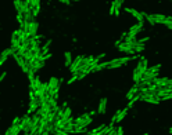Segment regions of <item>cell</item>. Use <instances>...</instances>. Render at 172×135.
<instances>
[{
	"instance_id": "6da1fadb",
	"label": "cell",
	"mask_w": 172,
	"mask_h": 135,
	"mask_svg": "<svg viewBox=\"0 0 172 135\" xmlns=\"http://www.w3.org/2000/svg\"><path fill=\"white\" fill-rule=\"evenodd\" d=\"M136 58H139V57L133 55V57H122V58H115V59H111V61H108V65H107V68H108V69H117V68L124 66L125 63H128V62L132 61V59H136Z\"/></svg>"
},
{
	"instance_id": "8fae6325",
	"label": "cell",
	"mask_w": 172,
	"mask_h": 135,
	"mask_svg": "<svg viewBox=\"0 0 172 135\" xmlns=\"http://www.w3.org/2000/svg\"><path fill=\"white\" fill-rule=\"evenodd\" d=\"M139 92H140V88H139V86H137V84H135V86L132 87V88H131L129 91H128L126 98H128V99H131L132 97H135L136 94H139Z\"/></svg>"
},
{
	"instance_id": "4fadbf2b",
	"label": "cell",
	"mask_w": 172,
	"mask_h": 135,
	"mask_svg": "<svg viewBox=\"0 0 172 135\" xmlns=\"http://www.w3.org/2000/svg\"><path fill=\"white\" fill-rule=\"evenodd\" d=\"M126 113H128V108H125L124 110H118L115 115H117V123H121L122 121V119L126 116Z\"/></svg>"
},
{
	"instance_id": "9c48e42d",
	"label": "cell",
	"mask_w": 172,
	"mask_h": 135,
	"mask_svg": "<svg viewBox=\"0 0 172 135\" xmlns=\"http://www.w3.org/2000/svg\"><path fill=\"white\" fill-rule=\"evenodd\" d=\"M125 11H128L129 14H132L135 18L137 19V22H143V19H144V17H143V14L142 12H139V11H136L135 8H129V7H126L125 8Z\"/></svg>"
},
{
	"instance_id": "484cf974",
	"label": "cell",
	"mask_w": 172,
	"mask_h": 135,
	"mask_svg": "<svg viewBox=\"0 0 172 135\" xmlns=\"http://www.w3.org/2000/svg\"><path fill=\"white\" fill-rule=\"evenodd\" d=\"M114 12H115V0L113 1V3H111V7H110V14L113 15Z\"/></svg>"
},
{
	"instance_id": "83f0119b",
	"label": "cell",
	"mask_w": 172,
	"mask_h": 135,
	"mask_svg": "<svg viewBox=\"0 0 172 135\" xmlns=\"http://www.w3.org/2000/svg\"><path fill=\"white\" fill-rule=\"evenodd\" d=\"M13 124H19V117H15V119H14L13 123H11V125H13Z\"/></svg>"
},
{
	"instance_id": "7c38bea8",
	"label": "cell",
	"mask_w": 172,
	"mask_h": 135,
	"mask_svg": "<svg viewBox=\"0 0 172 135\" xmlns=\"http://www.w3.org/2000/svg\"><path fill=\"white\" fill-rule=\"evenodd\" d=\"M29 35H28V32L26 31H22V29H18V39H19V42L21 43H25L26 40L29 39Z\"/></svg>"
},
{
	"instance_id": "2e32d148",
	"label": "cell",
	"mask_w": 172,
	"mask_h": 135,
	"mask_svg": "<svg viewBox=\"0 0 172 135\" xmlns=\"http://www.w3.org/2000/svg\"><path fill=\"white\" fill-rule=\"evenodd\" d=\"M8 131H10L11 135H18L19 132H21V127H19V124H13L11 128L8 130Z\"/></svg>"
},
{
	"instance_id": "4dcf8cb0",
	"label": "cell",
	"mask_w": 172,
	"mask_h": 135,
	"mask_svg": "<svg viewBox=\"0 0 172 135\" xmlns=\"http://www.w3.org/2000/svg\"><path fill=\"white\" fill-rule=\"evenodd\" d=\"M4 135H11V134H10V131L7 130V132H6V134H4Z\"/></svg>"
},
{
	"instance_id": "d4e9b609",
	"label": "cell",
	"mask_w": 172,
	"mask_h": 135,
	"mask_svg": "<svg viewBox=\"0 0 172 135\" xmlns=\"http://www.w3.org/2000/svg\"><path fill=\"white\" fill-rule=\"evenodd\" d=\"M77 80H78V74L75 73V74H72V77L67 81V84H72V83H74V81H77Z\"/></svg>"
},
{
	"instance_id": "5b68a950",
	"label": "cell",
	"mask_w": 172,
	"mask_h": 135,
	"mask_svg": "<svg viewBox=\"0 0 172 135\" xmlns=\"http://www.w3.org/2000/svg\"><path fill=\"white\" fill-rule=\"evenodd\" d=\"M139 101H143V102H149V104H160L161 99L157 97V95H151V94H142L140 92V99Z\"/></svg>"
},
{
	"instance_id": "277c9868",
	"label": "cell",
	"mask_w": 172,
	"mask_h": 135,
	"mask_svg": "<svg viewBox=\"0 0 172 135\" xmlns=\"http://www.w3.org/2000/svg\"><path fill=\"white\" fill-rule=\"evenodd\" d=\"M40 105H42V101H40L39 98H36V97H35L33 99H31V101H29V108H28L26 115H29V116H31V115H33V113H35V112L38 110L39 108H40Z\"/></svg>"
},
{
	"instance_id": "836d02e7",
	"label": "cell",
	"mask_w": 172,
	"mask_h": 135,
	"mask_svg": "<svg viewBox=\"0 0 172 135\" xmlns=\"http://www.w3.org/2000/svg\"><path fill=\"white\" fill-rule=\"evenodd\" d=\"M72 1H79V0H72Z\"/></svg>"
},
{
	"instance_id": "f1b7e54d",
	"label": "cell",
	"mask_w": 172,
	"mask_h": 135,
	"mask_svg": "<svg viewBox=\"0 0 172 135\" xmlns=\"http://www.w3.org/2000/svg\"><path fill=\"white\" fill-rule=\"evenodd\" d=\"M6 76H7V72H3V73L0 74V81H3V79H4Z\"/></svg>"
},
{
	"instance_id": "9a60e30c",
	"label": "cell",
	"mask_w": 172,
	"mask_h": 135,
	"mask_svg": "<svg viewBox=\"0 0 172 135\" xmlns=\"http://www.w3.org/2000/svg\"><path fill=\"white\" fill-rule=\"evenodd\" d=\"M142 76H143V73H142L139 69H135V72H133V81H135V84H137L139 81L142 80Z\"/></svg>"
},
{
	"instance_id": "52a82bcc",
	"label": "cell",
	"mask_w": 172,
	"mask_h": 135,
	"mask_svg": "<svg viewBox=\"0 0 172 135\" xmlns=\"http://www.w3.org/2000/svg\"><path fill=\"white\" fill-rule=\"evenodd\" d=\"M143 29V22H137V24H133V26H131L129 32L126 33V36H131V37H136V35Z\"/></svg>"
},
{
	"instance_id": "ba28073f",
	"label": "cell",
	"mask_w": 172,
	"mask_h": 135,
	"mask_svg": "<svg viewBox=\"0 0 172 135\" xmlns=\"http://www.w3.org/2000/svg\"><path fill=\"white\" fill-rule=\"evenodd\" d=\"M82 59H83V55H79V57H77V58H75V59L72 61V63L70 65V72H71L72 74L77 73V69H78V66L81 65Z\"/></svg>"
},
{
	"instance_id": "f546056e",
	"label": "cell",
	"mask_w": 172,
	"mask_h": 135,
	"mask_svg": "<svg viewBox=\"0 0 172 135\" xmlns=\"http://www.w3.org/2000/svg\"><path fill=\"white\" fill-rule=\"evenodd\" d=\"M60 1H63V3H65V4H70L71 0H60Z\"/></svg>"
},
{
	"instance_id": "d6986e66",
	"label": "cell",
	"mask_w": 172,
	"mask_h": 135,
	"mask_svg": "<svg viewBox=\"0 0 172 135\" xmlns=\"http://www.w3.org/2000/svg\"><path fill=\"white\" fill-rule=\"evenodd\" d=\"M64 57H65V66H70L71 63H72V55H71V52L67 51V52L64 54Z\"/></svg>"
},
{
	"instance_id": "e575fe53",
	"label": "cell",
	"mask_w": 172,
	"mask_h": 135,
	"mask_svg": "<svg viewBox=\"0 0 172 135\" xmlns=\"http://www.w3.org/2000/svg\"><path fill=\"white\" fill-rule=\"evenodd\" d=\"M142 135H149V134H142Z\"/></svg>"
},
{
	"instance_id": "ffe728a7",
	"label": "cell",
	"mask_w": 172,
	"mask_h": 135,
	"mask_svg": "<svg viewBox=\"0 0 172 135\" xmlns=\"http://www.w3.org/2000/svg\"><path fill=\"white\" fill-rule=\"evenodd\" d=\"M133 50H135V54H136V52H142V51H144V44L139 43V42H137V43L135 44Z\"/></svg>"
},
{
	"instance_id": "603a6c76",
	"label": "cell",
	"mask_w": 172,
	"mask_h": 135,
	"mask_svg": "<svg viewBox=\"0 0 172 135\" xmlns=\"http://www.w3.org/2000/svg\"><path fill=\"white\" fill-rule=\"evenodd\" d=\"M53 134H54V135H70L67 131H64V130H58V128H54Z\"/></svg>"
},
{
	"instance_id": "8992f818",
	"label": "cell",
	"mask_w": 172,
	"mask_h": 135,
	"mask_svg": "<svg viewBox=\"0 0 172 135\" xmlns=\"http://www.w3.org/2000/svg\"><path fill=\"white\" fill-rule=\"evenodd\" d=\"M38 29H39V24L36 22V21H32V22H28V24H26L25 31L28 32V35H29L31 37L38 35Z\"/></svg>"
},
{
	"instance_id": "5bb4252c",
	"label": "cell",
	"mask_w": 172,
	"mask_h": 135,
	"mask_svg": "<svg viewBox=\"0 0 172 135\" xmlns=\"http://www.w3.org/2000/svg\"><path fill=\"white\" fill-rule=\"evenodd\" d=\"M71 113H72V110H71V108H68V106H65V108H64V110H63V116H61V119L67 121V120H68V119L71 117Z\"/></svg>"
},
{
	"instance_id": "3957f363",
	"label": "cell",
	"mask_w": 172,
	"mask_h": 135,
	"mask_svg": "<svg viewBox=\"0 0 172 135\" xmlns=\"http://www.w3.org/2000/svg\"><path fill=\"white\" fill-rule=\"evenodd\" d=\"M19 127L22 132H31L32 128V117L29 115H25L24 117H19Z\"/></svg>"
},
{
	"instance_id": "d6a6232c",
	"label": "cell",
	"mask_w": 172,
	"mask_h": 135,
	"mask_svg": "<svg viewBox=\"0 0 172 135\" xmlns=\"http://www.w3.org/2000/svg\"><path fill=\"white\" fill-rule=\"evenodd\" d=\"M169 134H172V128H169Z\"/></svg>"
},
{
	"instance_id": "ac0fdd59",
	"label": "cell",
	"mask_w": 172,
	"mask_h": 135,
	"mask_svg": "<svg viewBox=\"0 0 172 135\" xmlns=\"http://www.w3.org/2000/svg\"><path fill=\"white\" fill-rule=\"evenodd\" d=\"M21 57H22V58H24V59H25L26 62L31 61V59H33V58H35V57H33V54H32L29 50H26V51H25V52H24V54H22Z\"/></svg>"
},
{
	"instance_id": "7402d4cb",
	"label": "cell",
	"mask_w": 172,
	"mask_h": 135,
	"mask_svg": "<svg viewBox=\"0 0 172 135\" xmlns=\"http://www.w3.org/2000/svg\"><path fill=\"white\" fill-rule=\"evenodd\" d=\"M162 24L165 25V26L168 28V29H171V31H172V17H166V18H165V21H164Z\"/></svg>"
},
{
	"instance_id": "e0dca14e",
	"label": "cell",
	"mask_w": 172,
	"mask_h": 135,
	"mask_svg": "<svg viewBox=\"0 0 172 135\" xmlns=\"http://www.w3.org/2000/svg\"><path fill=\"white\" fill-rule=\"evenodd\" d=\"M13 54H15V50L13 48V47H10V48H6L1 54H0V57H10V55H13Z\"/></svg>"
},
{
	"instance_id": "44dd1931",
	"label": "cell",
	"mask_w": 172,
	"mask_h": 135,
	"mask_svg": "<svg viewBox=\"0 0 172 135\" xmlns=\"http://www.w3.org/2000/svg\"><path fill=\"white\" fill-rule=\"evenodd\" d=\"M121 6L122 3L120 1V0H115V15H120V11H121Z\"/></svg>"
},
{
	"instance_id": "1f68e13d",
	"label": "cell",
	"mask_w": 172,
	"mask_h": 135,
	"mask_svg": "<svg viewBox=\"0 0 172 135\" xmlns=\"http://www.w3.org/2000/svg\"><path fill=\"white\" fill-rule=\"evenodd\" d=\"M22 135H31V134H29V132H24V134H22Z\"/></svg>"
},
{
	"instance_id": "30bf717a",
	"label": "cell",
	"mask_w": 172,
	"mask_h": 135,
	"mask_svg": "<svg viewBox=\"0 0 172 135\" xmlns=\"http://www.w3.org/2000/svg\"><path fill=\"white\" fill-rule=\"evenodd\" d=\"M106 109H107V99L103 98V99H100V104H99V109H97V113H100V115H104V113H106Z\"/></svg>"
},
{
	"instance_id": "4316f807",
	"label": "cell",
	"mask_w": 172,
	"mask_h": 135,
	"mask_svg": "<svg viewBox=\"0 0 172 135\" xmlns=\"http://www.w3.org/2000/svg\"><path fill=\"white\" fill-rule=\"evenodd\" d=\"M149 40H150V37L149 36H146V37H143V39H140V40H137V42H139V43H146V42H149Z\"/></svg>"
},
{
	"instance_id": "7a4b0ae2",
	"label": "cell",
	"mask_w": 172,
	"mask_h": 135,
	"mask_svg": "<svg viewBox=\"0 0 172 135\" xmlns=\"http://www.w3.org/2000/svg\"><path fill=\"white\" fill-rule=\"evenodd\" d=\"M90 123H92V116H90L89 113H83L82 116L74 119L75 128H86Z\"/></svg>"
},
{
	"instance_id": "cb8c5ba5",
	"label": "cell",
	"mask_w": 172,
	"mask_h": 135,
	"mask_svg": "<svg viewBox=\"0 0 172 135\" xmlns=\"http://www.w3.org/2000/svg\"><path fill=\"white\" fill-rule=\"evenodd\" d=\"M14 7H15L17 12L21 11V3H19V0H14Z\"/></svg>"
}]
</instances>
